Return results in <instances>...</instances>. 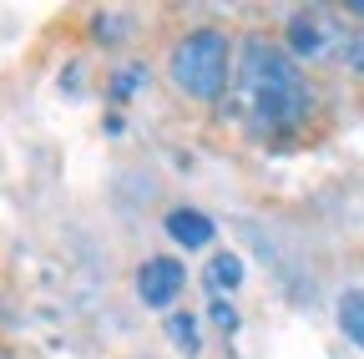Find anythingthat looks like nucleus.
Returning a JSON list of instances; mask_svg holds the SVG:
<instances>
[{"mask_svg":"<svg viewBox=\"0 0 364 359\" xmlns=\"http://www.w3.org/2000/svg\"><path fill=\"white\" fill-rule=\"evenodd\" d=\"M349 11H354V16H364V0H354V6H349Z\"/></svg>","mask_w":364,"mask_h":359,"instance_id":"12","label":"nucleus"},{"mask_svg":"<svg viewBox=\"0 0 364 359\" xmlns=\"http://www.w3.org/2000/svg\"><path fill=\"white\" fill-rule=\"evenodd\" d=\"M243 97L263 127H299L314 107L309 81L294 66V56L268 46V41H248L243 51Z\"/></svg>","mask_w":364,"mask_h":359,"instance_id":"1","label":"nucleus"},{"mask_svg":"<svg viewBox=\"0 0 364 359\" xmlns=\"http://www.w3.org/2000/svg\"><path fill=\"white\" fill-rule=\"evenodd\" d=\"M213 324H218V329H238V314H233V304H228V299H213Z\"/></svg>","mask_w":364,"mask_h":359,"instance_id":"10","label":"nucleus"},{"mask_svg":"<svg viewBox=\"0 0 364 359\" xmlns=\"http://www.w3.org/2000/svg\"><path fill=\"white\" fill-rule=\"evenodd\" d=\"M339 324H344V334L364 349V289H349V294L339 299Z\"/></svg>","mask_w":364,"mask_h":359,"instance_id":"7","label":"nucleus"},{"mask_svg":"<svg viewBox=\"0 0 364 359\" xmlns=\"http://www.w3.org/2000/svg\"><path fill=\"white\" fill-rule=\"evenodd\" d=\"M167 233L182 248H208L213 243V218H203L198 208H172L167 213Z\"/></svg>","mask_w":364,"mask_h":359,"instance_id":"5","label":"nucleus"},{"mask_svg":"<svg viewBox=\"0 0 364 359\" xmlns=\"http://www.w3.org/2000/svg\"><path fill=\"white\" fill-rule=\"evenodd\" d=\"M344 61H349V71H359V76H364V31L344 46Z\"/></svg>","mask_w":364,"mask_h":359,"instance_id":"11","label":"nucleus"},{"mask_svg":"<svg viewBox=\"0 0 364 359\" xmlns=\"http://www.w3.org/2000/svg\"><path fill=\"white\" fill-rule=\"evenodd\" d=\"M243 284V258L238 253H218L208 263V289L213 294H228V289H238Z\"/></svg>","mask_w":364,"mask_h":359,"instance_id":"6","label":"nucleus"},{"mask_svg":"<svg viewBox=\"0 0 364 359\" xmlns=\"http://www.w3.org/2000/svg\"><path fill=\"white\" fill-rule=\"evenodd\" d=\"M167 334H172V344H177L182 354H198V349H203V339H198V319H193V314H172V319H167Z\"/></svg>","mask_w":364,"mask_h":359,"instance_id":"8","label":"nucleus"},{"mask_svg":"<svg viewBox=\"0 0 364 359\" xmlns=\"http://www.w3.org/2000/svg\"><path fill=\"white\" fill-rule=\"evenodd\" d=\"M136 86H147V66H127V71H117V76H112V97H117V102H132Z\"/></svg>","mask_w":364,"mask_h":359,"instance_id":"9","label":"nucleus"},{"mask_svg":"<svg viewBox=\"0 0 364 359\" xmlns=\"http://www.w3.org/2000/svg\"><path fill=\"white\" fill-rule=\"evenodd\" d=\"M172 81H177V92L213 102L228 81V36L223 31H193L172 51Z\"/></svg>","mask_w":364,"mask_h":359,"instance_id":"2","label":"nucleus"},{"mask_svg":"<svg viewBox=\"0 0 364 359\" xmlns=\"http://www.w3.org/2000/svg\"><path fill=\"white\" fill-rule=\"evenodd\" d=\"M182 284H188V274H182L177 258H147L142 268H136V299H142L147 309H167Z\"/></svg>","mask_w":364,"mask_h":359,"instance_id":"3","label":"nucleus"},{"mask_svg":"<svg viewBox=\"0 0 364 359\" xmlns=\"http://www.w3.org/2000/svg\"><path fill=\"white\" fill-rule=\"evenodd\" d=\"M329 41H334V21H329V16L304 11V16L289 21V46H294L299 56H324Z\"/></svg>","mask_w":364,"mask_h":359,"instance_id":"4","label":"nucleus"}]
</instances>
